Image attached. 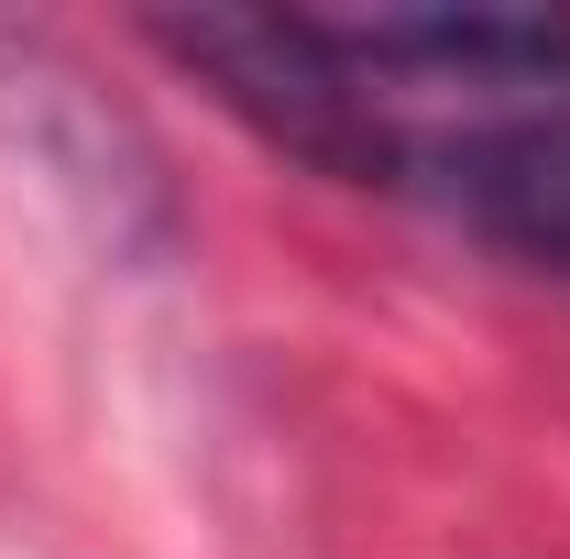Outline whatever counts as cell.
Instances as JSON below:
<instances>
[{"instance_id": "obj_1", "label": "cell", "mask_w": 570, "mask_h": 559, "mask_svg": "<svg viewBox=\"0 0 570 559\" xmlns=\"http://www.w3.org/2000/svg\"><path fill=\"white\" fill-rule=\"evenodd\" d=\"M253 133L461 219L527 275H570V22L560 11H253L209 56Z\"/></svg>"}]
</instances>
